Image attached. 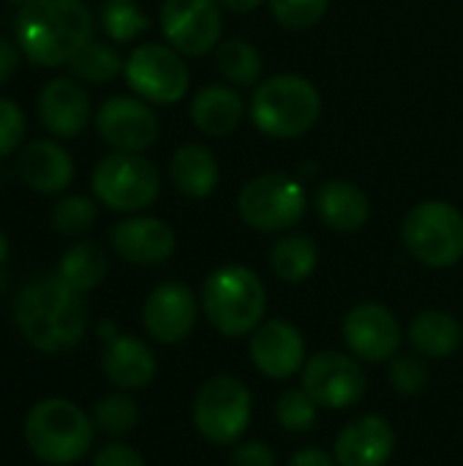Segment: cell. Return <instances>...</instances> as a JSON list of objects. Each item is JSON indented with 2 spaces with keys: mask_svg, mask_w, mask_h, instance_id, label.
Segmentation results:
<instances>
[{
  "mask_svg": "<svg viewBox=\"0 0 463 466\" xmlns=\"http://www.w3.org/2000/svg\"><path fill=\"white\" fill-rule=\"evenodd\" d=\"M14 322L22 339L44 352L60 355L74 350L87 333V306L57 273L30 279L14 303Z\"/></svg>",
  "mask_w": 463,
  "mask_h": 466,
  "instance_id": "1",
  "label": "cell"
},
{
  "mask_svg": "<svg viewBox=\"0 0 463 466\" xmlns=\"http://www.w3.org/2000/svg\"><path fill=\"white\" fill-rule=\"evenodd\" d=\"M93 14L85 0H30L16 14V44L41 68L68 66L93 41Z\"/></svg>",
  "mask_w": 463,
  "mask_h": 466,
  "instance_id": "2",
  "label": "cell"
},
{
  "mask_svg": "<svg viewBox=\"0 0 463 466\" xmlns=\"http://www.w3.org/2000/svg\"><path fill=\"white\" fill-rule=\"evenodd\" d=\"M267 311V292L262 279L243 265L216 268L202 287V314L226 339L251 336Z\"/></svg>",
  "mask_w": 463,
  "mask_h": 466,
  "instance_id": "3",
  "label": "cell"
},
{
  "mask_svg": "<svg viewBox=\"0 0 463 466\" xmlns=\"http://www.w3.org/2000/svg\"><path fill=\"white\" fill-rule=\"evenodd\" d=\"M93 440V418L68 399H44L33 404L25 418V442L44 464H76L90 453Z\"/></svg>",
  "mask_w": 463,
  "mask_h": 466,
  "instance_id": "4",
  "label": "cell"
},
{
  "mask_svg": "<svg viewBox=\"0 0 463 466\" xmlns=\"http://www.w3.org/2000/svg\"><path fill=\"white\" fill-rule=\"evenodd\" d=\"M322 112V96L306 76L276 74L265 79L251 98L254 126L276 139H297L314 128Z\"/></svg>",
  "mask_w": 463,
  "mask_h": 466,
  "instance_id": "5",
  "label": "cell"
},
{
  "mask_svg": "<svg viewBox=\"0 0 463 466\" xmlns=\"http://www.w3.org/2000/svg\"><path fill=\"white\" fill-rule=\"evenodd\" d=\"M254 415L251 390L232 374H216L210 377L194 399L191 418L196 431L218 448L237 445Z\"/></svg>",
  "mask_w": 463,
  "mask_h": 466,
  "instance_id": "6",
  "label": "cell"
},
{
  "mask_svg": "<svg viewBox=\"0 0 463 466\" xmlns=\"http://www.w3.org/2000/svg\"><path fill=\"white\" fill-rule=\"evenodd\" d=\"M401 238L407 251L426 268H453L463 257V213L450 202H420L407 213Z\"/></svg>",
  "mask_w": 463,
  "mask_h": 466,
  "instance_id": "7",
  "label": "cell"
},
{
  "mask_svg": "<svg viewBox=\"0 0 463 466\" xmlns=\"http://www.w3.org/2000/svg\"><path fill=\"white\" fill-rule=\"evenodd\" d=\"M161 175L142 153H106L93 169V194L117 213H136L158 199Z\"/></svg>",
  "mask_w": 463,
  "mask_h": 466,
  "instance_id": "8",
  "label": "cell"
},
{
  "mask_svg": "<svg viewBox=\"0 0 463 466\" xmlns=\"http://www.w3.org/2000/svg\"><path fill=\"white\" fill-rule=\"evenodd\" d=\"M237 213L257 232H287L306 216V191L284 172H265L243 186Z\"/></svg>",
  "mask_w": 463,
  "mask_h": 466,
  "instance_id": "9",
  "label": "cell"
},
{
  "mask_svg": "<svg viewBox=\"0 0 463 466\" xmlns=\"http://www.w3.org/2000/svg\"><path fill=\"white\" fill-rule=\"evenodd\" d=\"M123 74L128 87L153 104H177L191 85V74L180 52L156 41L139 44L128 55Z\"/></svg>",
  "mask_w": 463,
  "mask_h": 466,
  "instance_id": "10",
  "label": "cell"
},
{
  "mask_svg": "<svg viewBox=\"0 0 463 466\" xmlns=\"http://www.w3.org/2000/svg\"><path fill=\"white\" fill-rule=\"evenodd\" d=\"M303 390L325 410H349L363 401L368 377L352 355L317 352L303 366Z\"/></svg>",
  "mask_w": 463,
  "mask_h": 466,
  "instance_id": "11",
  "label": "cell"
},
{
  "mask_svg": "<svg viewBox=\"0 0 463 466\" xmlns=\"http://www.w3.org/2000/svg\"><path fill=\"white\" fill-rule=\"evenodd\" d=\"M221 0H164L161 30L180 55H207L221 41Z\"/></svg>",
  "mask_w": 463,
  "mask_h": 466,
  "instance_id": "12",
  "label": "cell"
},
{
  "mask_svg": "<svg viewBox=\"0 0 463 466\" xmlns=\"http://www.w3.org/2000/svg\"><path fill=\"white\" fill-rule=\"evenodd\" d=\"M199 319V303L191 287L183 281H166L156 287L142 309V325L156 344L175 347L183 344Z\"/></svg>",
  "mask_w": 463,
  "mask_h": 466,
  "instance_id": "13",
  "label": "cell"
},
{
  "mask_svg": "<svg viewBox=\"0 0 463 466\" xmlns=\"http://www.w3.org/2000/svg\"><path fill=\"white\" fill-rule=\"evenodd\" d=\"M401 339L398 317L382 303H360L344 317V341L366 363H390Z\"/></svg>",
  "mask_w": 463,
  "mask_h": 466,
  "instance_id": "14",
  "label": "cell"
},
{
  "mask_svg": "<svg viewBox=\"0 0 463 466\" xmlns=\"http://www.w3.org/2000/svg\"><path fill=\"white\" fill-rule=\"evenodd\" d=\"M98 137L123 153H142L158 139V117L156 112L136 98L115 96L106 98L96 115Z\"/></svg>",
  "mask_w": 463,
  "mask_h": 466,
  "instance_id": "15",
  "label": "cell"
},
{
  "mask_svg": "<svg viewBox=\"0 0 463 466\" xmlns=\"http://www.w3.org/2000/svg\"><path fill=\"white\" fill-rule=\"evenodd\" d=\"M251 363L254 369L276 382H284L306 366V339L287 319H265L251 333Z\"/></svg>",
  "mask_w": 463,
  "mask_h": 466,
  "instance_id": "16",
  "label": "cell"
},
{
  "mask_svg": "<svg viewBox=\"0 0 463 466\" xmlns=\"http://www.w3.org/2000/svg\"><path fill=\"white\" fill-rule=\"evenodd\" d=\"M109 240L120 259L142 268L164 265L177 248L172 227L153 216H134L117 221L109 232Z\"/></svg>",
  "mask_w": 463,
  "mask_h": 466,
  "instance_id": "17",
  "label": "cell"
},
{
  "mask_svg": "<svg viewBox=\"0 0 463 466\" xmlns=\"http://www.w3.org/2000/svg\"><path fill=\"white\" fill-rule=\"evenodd\" d=\"M396 453V431L382 415H360L349 420L333 448L338 466H388Z\"/></svg>",
  "mask_w": 463,
  "mask_h": 466,
  "instance_id": "18",
  "label": "cell"
},
{
  "mask_svg": "<svg viewBox=\"0 0 463 466\" xmlns=\"http://www.w3.org/2000/svg\"><path fill=\"white\" fill-rule=\"evenodd\" d=\"M38 120L49 134L60 139H71L82 134L85 126L90 123L87 90L65 76L46 82L38 93Z\"/></svg>",
  "mask_w": 463,
  "mask_h": 466,
  "instance_id": "19",
  "label": "cell"
},
{
  "mask_svg": "<svg viewBox=\"0 0 463 466\" xmlns=\"http://www.w3.org/2000/svg\"><path fill=\"white\" fill-rule=\"evenodd\" d=\"M101 369H104V377L120 390H142L158 374L153 350L142 339L128 336V333H117L115 339L104 341Z\"/></svg>",
  "mask_w": 463,
  "mask_h": 466,
  "instance_id": "20",
  "label": "cell"
},
{
  "mask_svg": "<svg viewBox=\"0 0 463 466\" xmlns=\"http://www.w3.org/2000/svg\"><path fill=\"white\" fill-rule=\"evenodd\" d=\"M19 175L38 194H57L74 180V158L52 139H35L19 153Z\"/></svg>",
  "mask_w": 463,
  "mask_h": 466,
  "instance_id": "21",
  "label": "cell"
},
{
  "mask_svg": "<svg viewBox=\"0 0 463 466\" xmlns=\"http://www.w3.org/2000/svg\"><path fill=\"white\" fill-rule=\"evenodd\" d=\"M169 177L183 197L207 199L221 180V169L210 147L199 142H188L175 150L169 161Z\"/></svg>",
  "mask_w": 463,
  "mask_h": 466,
  "instance_id": "22",
  "label": "cell"
},
{
  "mask_svg": "<svg viewBox=\"0 0 463 466\" xmlns=\"http://www.w3.org/2000/svg\"><path fill=\"white\" fill-rule=\"evenodd\" d=\"M317 210L330 229L357 232L371 216V202L360 186L347 180H327L317 194Z\"/></svg>",
  "mask_w": 463,
  "mask_h": 466,
  "instance_id": "23",
  "label": "cell"
},
{
  "mask_svg": "<svg viewBox=\"0 0 463 466\" xmlns=\"http://www.w3.org/2000/svg\"><path fill=\"white\" fill-rule=\"evenodd\" d=\"M191 120L207 137H229L243 120V98L235 87L207 85L191 101Z\"/></svg>",
  "mask_w": 463,
  "mask_h": 466,
  "instance_id": "24",
  "label": "cell"
},
{
  "mask_svg": "<svg viewBox=\"0 0 463 466\" xmlns=\"http://www.w3.org/2000/svg\"><path fill=\"white\" fill-rule=\"evenodd\" d=\"M409 341L418 355L442 360L456 355L461 347V325L453 314L439 309H426L409 322Z\"/></svg>",
  "mask_w": 463,
  "mask_h": 466,
  "instance_id": "25",
  "label": "cell"
},
{
  "mask_svg": "<svg viewBox=\"0 0 463 466\" xmlns=\"http://www.w3.org/2000/svg\"><path fill=\"white\" fill-rule=\"evenodd\" d=\"M106 270H109V262H106L104 248L90 240L74 243L57 265V276L79 295L96 289L106 279Z\"/></svg>",
  "mask_w": 463,
  "mask_h": 466,
  "instance_id": "26",
  "label": "cell"
},
{
  "mask_svg": "<svg viewBox=\"0 0 463 466\" xmlns=\"http://www.w3.org/2000/svg\"><path fill=\"white\" fill-rule=\"evenodd\" d=\"M317 262L319 251L308 235H287L270 251V268L287 284H303L306 279H311Z\"/></svg>",
  "mask_w": 463,
  "mask_h": 466,
  "instance_id": "27",
  "label": "cell"
},
{
  "mask_svg": "<svg viewBox=\"0 0 463 466\" xmlns=\"http://www.w3.org/2000/svg\"><path fill=\"white\" fill-rule=\"evenodd\" d=\"M216 68L229 85L248 87L262 76V55L251 41L229 38L216 46Z\"/></svg>",
  "mask_w": 463,
  "mask_h": 466,
  "instance_id": "28",
  "label": "cell"
},
{
  "mask_svg": "<svg viewBox=\"0 0 463 466\" xmlns=\"http://www.w3.org/2000/svg\"><path fill=\"white\" fill-rule=\"evenodd\" d=\"M123 68H126V63H123L120 52L112 44H104V41H96V38L90 44H85L74 55V60L68 63V71L76 79H85V82H109Z\"/></svg>",
  "mask_w": 463,
  "mask_h": 466,
  "instance_id": "29",
  "label": "cell"
},
{
  "mask_svg": "<svg viewBox=\"0 0 463 466\" xmlns=\"http://www.w3.org/2000/svg\"><path fill=\"white\" fill-rule=\"evenodd\" d=\"M93 423H96V431H101L106 437H126L139 423V407L128 396V390L109 393V396H104V399L96 401V407H93Z\"/></svg>",
  "mask_w": 463,
  "mask_h": 466,
  "instance_id": "30",
  "label": "cell"
},
{
  "mask_svg": "<svg viewBox=\"0 0 463 466\" xmlns=\"http://www.w3.org/2000/svg\"><path fill=\"white\" fill-rule=\"evenodd\" d=\"M98 216V205L90 197L68 194L52 208V229L63 238H79L85 235Z\"/></svg>",
  "mask_w": 463,
  "mask_h": 466,
  "instance_id": "31",
  "label": "cell"
},
{
  "mask_svg": "<svg viewBox=\"0 0 463 466\" xmlns=\"http://www.w3.org/2000/svg\"><path fill=\"white\" fill-rule=\"evenodd\" d=\"M276 420L289 434H306L319 420V404L303 388H292V390L278 396V401H276Z\"/></svg>",
  "mask_w": 463,
  "mask_h": 466,
  "instance_id": "32",
  "label": "cell"
},
{
  "mask_svg": "<svg viewBox=\"0 0 463 466\" xmlns=\"http://www.w3.org/2000/svg\"><path fill=\"white\" fill-rule=\"evenodd\" d=\"M101 27L112 41L126 44V41H134L136 35H142L150 27V19L134 3H112L109 0L101 11Z\"/></svg>",
  "mask_w": 463,
  "mask_h": 466,
  "instance_id": "33",
  "label": "cell"
},
{
  "mask_svg": "<svg viewBox=\"0 0 463 466\" xmlns=\"http://www.w3.org/2000/svg\"><path fill=\"white\" fill-rule=\"evenodd\" d=\"M273 16L289 30H306L322 22L330 0H270Z\"/></svg>",
  "mask_w": 463,
  "mask_h": 466,
  "instance_id": "34",
  "label": "cell"
},
{
  "mask_svg": "<svg viewBox=\"0 0 463 466\" xmlns=\"http://www.w3.org/2000/svg\"><path fill=\"white\" fill-rule=\"evenodd\" d=\"M390 382L404 396H420L431 382V374H428L423 355L420 358H415V355L393 358L390 360Z\"/></svg>",
  "mask_w": 463,
  "mask_h": 466,
  "instance_id": "35",
  "label": "cell"
},
{
  "mask_svg": "<svg viewBox=\"0 0 463 466\" xmlns=\"http://www.w3.org/2000/svg\"><path fill=\"white\" fill-rule=\"evenodd\" d=\"M25 131H27V120L22 106L11 98H0V158L22 145Z\"/></svg>",
  "mask_w": 463,
  "mask_h": 466,
  "instance_id": "36",
  "label": "cell"
},
{
  "mask_svg": "<svg viewBox=\"0 0 463 466\" xmlns=\"http://www.w3.org/2000/svg\"><path fill=\"white\" fill-rule=\"evenodd\" d=\"M232 466H278V459L265 442H237L232 451Z\"/></svg>",
  "mask_w": 463,
  "mask_h": 466,
  "instance_id": "37",
  "label": "cell"
},
{
  "mask_svg": "<svg viewBox=\"0 0 463 466\" xmlns=\"http://www.w3.org/2000/svg\"><path fill=\"white\" fill-rule=\"evenodd\" d=\"M93 466H147L145 459L123 442H109L104 445L96 456H93Z\"/></svg>",
  "mask_w": 463,
  "mask_h": 466,
  "instance_id": "38",
  "label": "cell"
},
{
  "mask_svg": "<svg viewBox=\"0 0 463 466\" xmlns=\"http://www.w3.org/2000/svg\"><path fill=\"white\" fill-rule=\"evenodd\" d=\"M19 68V44L0 38V87L16 74Z\"/></svg>",
  "mask_w": 463,
  "mask_h": 466,
  "instance_id": "39",
  "label": "cell"
},
{
  "mask_svg": "<svg viewBox=\"0 0 463 466\" xmlns=\"http://www.w3.org/2000/svg\"><path fill=\"white\" fill-rule=\"evenodd\" d=\"M289 466H338V461L322 448H303L289 459Z\"/></svg>",
  "mask_w": 463,
  "mask_h": 466,
  "instance_id": "40",
  "label": "cell"
},
{
  "mask_svg": "<svg viewBox=\"0 0 463 466\" xmlns=\"http://www.w3.org/2000/svg\"><path fill=\"white\" fill-rule=\"evenodd\" d=\"M221 5L229 8V11H235V14H248V11L259 8L262 0H221Z\"/></svg>",
  "mask_w": 463,
  "mask_h": 466,
  "instance_id": "41",
  "label": "cell"
},
{
  "mask_svg": "<svg viewBox=\"0 0 463 466\" xmlns=\"http://www.w3.org/2000/svg\"><path fill=\"white\" fill-rule=\"evenodd\" d=\"M8 259V238L0 232V268H3V262Z\"/></svg>",
  "mask_w": 463,
  "mask_h": 466,
  "instance_id": "42",
  "label": "cell"
},
{
  "mask_svg": "<svg viewBox=\"0 0 463 466\" xmlns=\"http://www.w3.org/2000/svg\"><path fill=\"white\" fill-rule=\"evenodd\" d=\"M3 289H5V273H3V268H0V295H3Z\"/></svg>",
  "mask_w": 463,
  "mask_h": 466,
  "instance_id": "43",
  "label": "cell"
},
{
  "mask_svg": "<svg viewBox=\"0 0 463 466\" xmlns=\"http://www.w3.org/2000/svg\"><path fill=\"white\" fill-rule=\"evenodd\" d=\"M8 3H19V5H25V3H30V0H8Z\"/></svg>",
  "mask_w": 463,
  "mask_h": 466,
  "instance_id": "44",
  "label": "cell"
},
{
  "mask_svg": "<svg viewBox=\"0 0 463 466\" xmlns=\"http://www.w3.org/2000/svg\"><path fill=\"white\" fill-rule=\"evenodd\" d=\"M112 3H131V0H112Z\"/></svg>",
  "mask_w": 463,
  "mask_h": 466,
  "instance_id": "45",
  "label": "cell"
}]
</instances>
